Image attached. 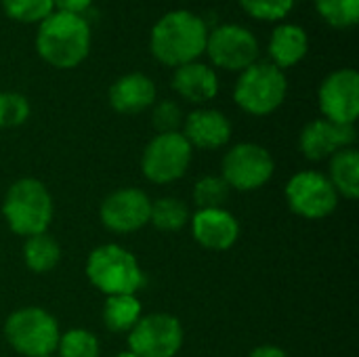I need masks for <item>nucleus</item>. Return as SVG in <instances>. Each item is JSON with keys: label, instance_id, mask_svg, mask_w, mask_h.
I'll return each mask as SVG.
<instances>
[{"label": "nucleus", "instance_id": "7c9ffc66", "mask_svg": "<svg viewBox=\"0 0 359 357\" xmlns=\"http://www.w3.org/2000/svg\"><path fill=\"white\" fill-rule=\"evenodd\" d=\"M55 4V11H61V13H72V15H84L93 0H53Z\"/></svg>", "mask_w": 359, "mask_h": 357}, {"label": "nucleus", "instance_id": "b1692460", "mask_svg": "<svg viewBox=\"0 0 359 357\" xmlns=\"http://www.w3.org/2000/svg\"><path fill=\"white\" fill-rule=\"evenodd\" d=\"M318 15L337 29H349L359 21V0H313Z\"/></svg>", "mask_w": 359, "mask_h": 357}, {"label": "nucleus", "instance_id": "4be33fe9", "mask_svg": "<svg viewBox=\"0 0 359 357\" xmlns=\"http://www.w3.org/2000/svg\"><path fill=\"white\" fill-rule=\"evenodd\" d=\"M23 259L25 265L34 271V274H48L53 267H57L59 259H61V246L57 244V240L53 236L38 234L25 240L23 244Z\"/></svg>", "mask_w": 359, "mask_h": 357}, {"label": "nucleus", "instance_id": "7ed1b4c3", "mask_svg": "<svg viewBox=\"0 0 359 357\" xmlns=\"http://www.w3.org/2000/svg\"><path fill=\"white\" fill-rule=\"evenodd\" d=\"M2 215L17 236L32 238L48 229L53 221V198L42 181L29 177L19 179L4 196Z\"/></svg>", "mask_w": 359, "mask_h": 357}, {"label": "nucleus", "instance_id": "1a4fd4ad", "mask_svg": "<svg viewBox=\"0 0 359 357\" xmlns=\"http://www.w3.org/2000/svg\"><path fill=\"white\" fill-rule=\"evenodd\" d=\"M290 210L303 219L318 221L334 213L339 204V194L326 175L316 170L297 173L284 189Z\"/></svg>", "mask_w": 359, "mask_h": 357}, {"label": "nucleus", "instance_id": "423d86ee", "mask_svg": "<svg viewBox=\"0 0 359 357\" xmlns=\"http://www.w3.org/2000/svg\"><path fill=\"white\" fill-rule=\"evenodd\" d=\"M8 345L25 357L53 356L61 332L57 320L40 307H23L13 311L4 324Z\"/></svg>", "mask_w": 359, "mask_h": 357}, {"label": "nucleus", "instance_id": "f257e3e1", "mask_svg": "<svg viewBox=\"0 0 359 357\" xmlns=\"http://www.w3.org/2000/svg\"><path fill=\"white\" fill-rule=\"evenodd\" d=\"M206 40L208 23L187 8H177L168 11L154 23L149 50L156 61L175 69L198 61L206 50Z\"/></svg>", "mask_w": 359, "mask_h": 357}, {"label": "nucleus", "instance_id": "9d476101", "mask_svg": "<svg viewBox=\"0 0 359 357\" xmlns=\"http://www.w3.org/2000/svg\"><path fill=\"white\" fill-rule=\"evenodd\" d=\"M183 345V326L170 314L141 316L128 332V351L137 357H175Z\"/></svg>", "mask_w": 359, "mask_h": 357}, {"label": "nucleus", "instance_id": "39448f33", "mask_svg": "<svg viewBox=\"0 0 359 357\" xmlns=\"http://www.w3.org/2000/svg\"><path fill=\"white\" fill-rule=\"evenodd\" d=\"M286 74L269 61H257L240 72L233 86V101L250 116H269L286 99Z\"/></svg>", "mask_w": 359, "mask_h": 357}, {"label": "nucleus", "instance_id": "473e14b6", "mask_svg": "<svg viewBox=\"0 0 359 357\" xmlns=\"http://www.w3.org/2000/svg\"><path fill=\"white\" fill-rule=\"evenodd\" d=\"M114 357H137L133 351H120V353H116Z\"/></svg>", "mask_w": 359, "mask_h": 357}, {"label": "nucleus", "instance_id": "f8f14e48", "mask_svg": "<svg viewBox=\"0 0 359 357\" xmlns=\"http://www.w3.org/2000/svg\"><path fill=\"white\" fill-rule=\"evenodd\" d=\"M320 112L337 124H355L359 116V74L343 67L328 74L318 90Z\"/></svg>", "mask_w": 359, "mask_h": 357}, {"label": "nucleus", "instance_id": "bb28decb", "mask_svg": "<svg viewBox=\"0 0 359 357\" xmlns=\"http://www.w3.org/2000/svg\"><path fill=\"white\" fill-rule=\"evenodd\" d=\"M59 357H99V341L93 332L76 328L61 335L57 345Z\"/></svg>", "mask_w": 359, "mask_h": 357}, {"label": "nucleus", "instance_id": "ddd939ff", "mask_svg": "<svg viewBox=\"0 0 359 357\" xmlns=\"http://www.w3.org/2000/svg\"><path fill=\"white\" fill-rule=\"evenodd\" d=\"M151 200L135 187L109 194L99 208L101 223L114 234H133L149 223Z\"/></svg>", "mask_w": 359, "mask_h": 357}, {"label": "nucleus", "instance_id": "6ab92c4d", "mask_svg": "<svg viewBox=\"0 0 359 357\" xmlns=\"http://www.w3.org/2000/svg\"><path fill=\"white\" fill-rule=\"evenodd\" d=\"M269 63L280 67L282 72L294 67L309 53V36L297 23H280L273 27L267 42Z\"/></svg>", "mask_w": 359, "mask_h": 357}, {"label": "nucleus", "instance_id": "aec40b11", "mask_svg": "<svg viewBox=\"0 0 359 357\" xmlns=\"http://www.w3.org/2000/svg\"><path fill=\"white\" fill-rule=\"evenodd\" d=\"M328 181L339 196L355 200L359 196V151L355 147H345L330 158Z\"/></svg>", "mask_w": 359, "mask_h": 357}, {"label": "nucleus", "instance_id": "cd10ccee", "mask_svg": "<svg viewBox=\"0 0 359 357\" xmlns=\"http://www.w3.org/2000/svg\"><path fill=\"white\" fill-rule=\"evenodd\" d=\"M297 0H238L242 11L259 21H280L284 19Z\"/></svg>", "mask_w": 359, "mask_h": 357}, {"label": "nucleus", "instance_id": "9b49d317", "mask_svg": "<svg viewBox=\"0 0 359 357\" xmlns=\"http://www.w3.org/2000/svg\"><path fill=\"white\" fill-rule=\"evenodd\" d=\"M276 170L271 154L257 143H238L223 158V179L231 189L255 191L263 187Z\"/></svg>", "mask_w": 359, "mask_h": 357}, {"label": "nucleus", "instance_id": "2f4dec72", "mask_svg": "<svg viewBox=\"0 0 359 357\" xmlns=\"http://www.w3.org/2000/svg\"><path fill=\"white\" fill-rule=\"evenodd\" d=\"M248 357H288L280 347H273V345H263V347H257L255 351H250Z\"/></svg>", "mask_w": 359, "mask_h": 357}, {"label": "nucleus", "instance_id": "2eb2a0df", "mask_svg": "<svg viewBox=\"0 0 359 357\" xmlns=\"http://www.w3.org/2000/svg\"><path fill=\"white\" fill-rule=\"evenodd\" d=\"M191 234L208 250H227L240 238V223L225 208L198 210L191 217Z\"/></svg>", "mask_w": 359, "mask_h": 357}, {"label": "nucleus", "instance_id": "6e6552de", "mask_svg": "<svg viewBox=\"0 0 359 357\" xmlns=\"http://www.w3.org/2000/svg\"><path fill=\"white\" fill-rule=\"evenodd\" d=\"M191 162V145L181 133H162L156 135L141 160L143 175L158 185L172 183L181 179Z\"/></svg>", "mask_w": 359, "mask_h": 357}, {"label": "nucleus", "instance_id": "393cba45", "mask_svg": "<svg viewBox=\"0 0 359 357\" xmlns=\"http://www.w3.org/2000/svg\"><path fill=\"white\" fill-rule=\"evenodd\" d=\"M231 187L225 183L223 177L217 175H208L202 177L196 187H194V202L198 206V210H210V208H223V204L229 198Z\"/></svg>", "mask_w": 359, "mask_h": 357}, {"label": "nucleus", "instance_id": "5701e85b", "mask_svg": "<svg viewBox=\"0 0 359 357\" xmlns=\"http://www.w3.org/2000/svg\"><path fill=\"white\" fill-rule=\"evenodd\" d=\"M189 221V206L179 198H160L151 202L149 223L162 231H179Z\"/></svg>", "mask_w": 359, "mask_h": 357}, {"label": "nucleus", "instance_id": "72a5a7b5", "mask_svg": "<svg viewBox=\"0 0 359 357\" xmlns=\"http://www.w3.org/2000/svg\"><path fill=\"white\" fill-rule=\"evenodd\" d=\"M44 357H55V356H44Z\"/></svg>", "mask_w": 359, "mask_h": 357}, {"label": "nucleus", "instance_id": "20e7f679", "mask_svg": "<svg viewBox=\"0 0 359 357\" xmlns=\"http://www.w3.org/2000/svg\"><path fill=\"white\" fill-rule=\"evenodd\" d=\"M86 276L105 297L137 295L145 282L135 255L118 244H103L88 255Z\"/></svg>", "mask_w": 359, "mask_h": 357}, {"label": "nucleus", "instance_id": "a878e982", "mask_svg": "<svg viewBox=\"0 0 359 357\" xmlns=\"http://www.w3.org/2000/svg\"><path fill=\"white\" fill-rule=\"evenodd\" d=\"M2 8L6 17L19 23H40L53 11V0H2Z\"/></svg>", "mask_w": 359, "mask_h": 357}, {"label": "nucleus", "instance_id": "c85d7f7f", "mask_svg": "<svg viewBox=\"0 0 359 357\" xmlns=\"http://www.w3.org/2000/svg\"><path fill=\"white\" fill-rule=\"evenodd\" d=\"M29 118V101L19 93H0V128L21 126Z\"/></svg>", "mask_w": 359, "mask_h": 357}, {"label": "nucleus", "instance_id": "c756f323", "mask_svg": "<svg viewBox=\"0 0 359 357\" xmlns=\"http://www.w3.org/2000/svg\"><path fill=\"white\" fill-rule=\"evenodd\" d=\"M183 109L179 103L164 99L160 103L151 105V124L158 130V135L162 133H179V128L183 126Z\"/></svg>", "mask_w": 359, "mask_h": 357}, {"label": "nucleus", "instance_id": "f03ea898", "mask_svg": "<svg viewBox=\"0 0 359 357\" xmlns=\"http://www.w3.org/2000/svg\"><path fill=\"white\" fill-rule=\"evenodd\" d=\"M93 32L84 15L53 11L38 23L36 53L57 69L78 67L90 53Z\"/></svg>", "mask_w": 359, "mask_h": 357}, {"label": "nucleus", "instance_id": "0eeeda50", "mask_svg": "<svg viewBox=\"0 0 359 357\" xmlns=\"http://www.w3.org/2000/svg\"><path fill=\"white\" fill-rule=\"evenodd\" d=\"M212 65L229 72H244L259 61L257 36L240 23H221L208 32L206 50Z\"/></svg>", "mask_w": 359, "mask_h": 357}, {"label": "nucleus", "instance_id": "412c9836", "mask_svg": "<svg viewBox=\"0 0 359 357\" xmlns=\"http://www.w3.org/2000/svg\"><path fill=\"white\" fill-rule=\"evenodd\" d=\"M141 318V303L137 295L107 297L103 305V322L111 332H130Z\"/></svg>", "mask_w": 359, "mask_h": 357}, {"label": "nucleus", "instance_id": "a211bd4d", "mask_svg": "<svg viewBox=\"0 0 359 357\" xmlns=\"http://www.w3.org/2000/svg\"><path fill=\"white\" fill-rule=\"evenodd\" d=\"M156 84L149 76L141 72H130L120 76L109 86V105L118 114H139L156 103Z\"/></svg>", "mask_w": 359, "mask_h": 357}, {"label": "nucleus", "instance_id": "f3484780", "mask_svg": "<svg viewBox=\"0 0 359 357\" xmlns=\"http://www.w3.org/2000/svg\"><path fill=\"white\" fill-rule=\"evenodd\" d=\"M170 86L181 99L202 105L217 97L219 76L210 65L202 61H191L181 67H175Z\"/></svg>", "mask_w": 359, "mask_h": 357}, {"label": "nucleus", "instance_id": "dca6fc26", "mask_svg": "<svg viewBox=\"0 0 359 357\" xmlns=\"http://www.w3.org/2000/svg\"><path fill=\"white\" fill-rule=\"evenodd\" d=\"M183 137L191 147L219 149L231 139V122L225 114L210 107H198L183 120Z\"/></svg>", "mask_w": 359, "mask_h": 357}, {"label": "nucleus", "instance_id": "4468645a", "mask_svg": "<svg viewBox=\"0 0 359 357\" xmlns=\"http://www.w3.org/2000/svg\"><path fill=\"white\" fill-rule=\"evenodd\" d=\"M355 139H358L355 124H337L326 118H318L305 124V128L301 130L299 147L307 160L320 162L332 158L337 151L345 147H353Z\"/></svg>", "mask_w": 359, "mask_h": 357}]
</instances>
